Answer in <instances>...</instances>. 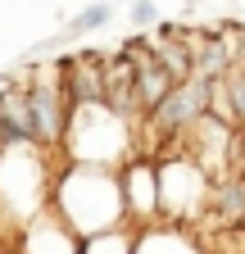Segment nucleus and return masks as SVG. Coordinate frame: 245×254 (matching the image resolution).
<instances>
[{"label": "nucleus", "mask_w": 245, "mask_h": 254, "mask_svg": "<svg viewBox=\"0 0 245 254\" xmlns=\"http://www.w3.org/2000/svg\"><path fill=\"white\" fill-rule=\"evenodd\" d=\"M173 86H177V77L164 68V64H150V68H141V77H136V114H141V118L155 114V109L168 100Z\"/></svg>", "instance_id": "10"}, {"label": "nucleus", "mask_w": 245, "mask_h": 254, "mask_svg": "<svg viewBox=\"0 0 245 254\" xmlns=\"http://www.w3.org/2000/svg\"><path fill=\"white\" fill-rule=\"evenodd\" d=\"M105 23H114V5H86V9L68 23V37H86V32H96V27H105Z\"/></svg>", "instance_id": "13"}, {"label": "nucleus", "mask_w": 245, "mask_h": 254, "mask_svg": "<svg viewBox=\"0 0 245 254\" xmlns=\"http://www.w3.org/2000/svg\"><path fill=\"white\" fill-rule=\"evenodd\" d=\"M204 195H209V173L195 154L186 150H168L159 159V200H164V218H177L186 222L191 213L204 209Z\"/></svg>", "instance_id": "4"}, {"label": "nucleus", "mask_w": 245, "mask_h": 254, "mask_svg": "<svg viewBox=\"0 0 245 254\" xmlns=\"http://www.w3.org/2000/svg\"><path fill=\"white\" fill-rule=\"evenodd\" d=\"M213 218L227 222V227H241L245 222V177L213 186Z\"/></svg>", "instance_id": "11"}, {"label": "nucleus", "mask_w": 245, "mask_h": 254, "mask_svg": "<svg viewBox=\"0 0 245 254\" xmlns=\"http://www.w3.org/2000/svg\"><path fill=\"white\" fill-rule=\"evenodd\" d=\"M236 68H245V37L236 41Z\"/></svg>", "instance_id": "15"}, {"label": "nucleus", "mask_w": 245, "mask_h": 254, "mask_svg": "<svg viewBox=\"0 0 245 254\" xmlns=\"http://www.w3.org/2000/svg\"><path fill=\"white\" fill-rule=\"evenodd\" d=\"M0 145H37V123H32L27 82L0 86Z\"/></svg>", "instance_id": "7"}, {"label": "nucleus", "mask_w": 245, "mask_h": 254, "mask_svg": "<svg viewBox=\"0 0 245 254\" xmlns=\"http://www.w3.org/2000/svg\"><path fill=\"white\" fill-rule=\"evenodd\" d=\"M127 18L136 27H150V23H159V9H155V0H132V5H127Z\"/></svg>", "instance_id": "14"}, {"label": "nucleus", "mask_w": 245, "mask_h": 254, "mask_svg": "<svg viewBox=\"0 0 245 254\" xmlns=\"http://www.w3.org/2000/svg\"><path fill=\"white\" fill-rule=\"evenodd\" d=\"M55 209L82 236L122 227V218H127L122 177H114L105 164H73L64 177H59V186H55Z\"/></svg>", "instance_id": "1"}, {"label": "nucleus", "mask_w": 245, "mask_h": 254, "mask_svg": "<svg viewBox=\"0 0 245 254\" xmlns=\"http://www.w3.org/2000/svg\"><path fill=\"white\" fill-rule=\"evenodd\" d=\"M64 150L77 159V164H127V150H132V127L127 114L100 105H73V123H68V141Z\"/></svg>", "instance_id": "2"}, {"label": "nucleus", "mask_w": 245, "mask_h": 254, "mask_svg": "<svg viewBox=\"0 0 245 254\" xmlns=\"http://www.w3.org/2000/svg\"><path fill=\"white\" fill-rule=\"evenodd\" d=\"M209 82H200V77H191V82H177L173 91H168V100L155 109V114H145V150H159L164 154V145L168 150H177L182 145V136L191 132V127L209 114Z\"/></svg>", "instance_id": "3"}, {"label": "nucleus", "mask_w": 245, "mask_h": 254, "mask_svg": "<svg viewBox=\"0 0 245 254\" xmlns=\"http://www.w3.org/2000/svg\"><path fill=\"white\" fill-rule=\"evenodd\" d=\"M122 204H127V218L132 222H150L155 213H164V200H159V164L155 159H132L122 164Z\"/></svg>", "instance_id": "6"}, {"label": "nucleus", "mask_w": 245, "mask_h": 254, "mask_svg": "<svg viewBox=\"0 0 245 254\" xmlns=\"http://www.w3.org/2000/svg\"><path fill=\"white\" fill-rule=\"evenodd\" d=\"M136 77H141V68L122 50L114 59H105V105L118 114H136Z\"/></svg>", "instance_id": "9"}, {"label": "nucleus", "mask_w": 245, "mask_h": 254, "mask_svg": "<svg viewBox=\"0 0 245 254\" xmlns=\"http://www.w3.org/2000/svg\"><path fill=\"white\" fill-rule=\"evenodd\" d=\"M132 232L127 227H109V232H96V236H86L82 254H132Z\"/></svg>", "instance_id": "12"}, {"label": "nucleus", "mask_w": 245, "mask_h": 254, "mask_svg": "<svg viewBox=\"0 0 245 254\" xmlns=\"http://www.w3.org/2000/svg\"><path fill=\"white\" fill-rule=\"evenodd\" d=\"M59 73H64V91L73 105H100L105 100V59L77 50L68 59H59Z\"/></svg>", "instance_id": "8"}, {"label": "nucleus", "mask_w": 245, "mask_h": 254, "mask_svg": "<svg viewBox=\"0 0 245 254\" xmlns=\"http://www.w3.org/2000/svg\"><path fill=\"white\" fill-rule=\"evenodd\" d=\"M27 95H32V123H37V145L41 150H59L68 141V123H73V100L64 91V73L41 68L27 77Z\"/></svg>", "instance_id": "5"}]
</instances>
